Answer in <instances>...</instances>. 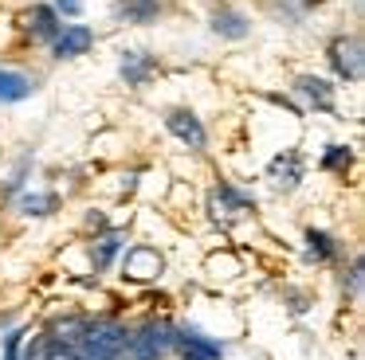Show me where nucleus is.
Here are the masks:
<instances>
[{
	"label": "nucleus",
	"instance_id": "f257e3e1",
	"mask_svg": "<svg viewBox=\"0 0 365 360\" xmlns=\"http://www.w3.org/2000/svg\"><path fill=\"white\" fill-rule=\"evenodd\" d=\"M130 333L118 321H83V333L75 341V356L79 360H122L126 356Z\"/></svg>",
	"mask_w": 365,
	"mask_h": 360
},
{
	"label": "nucleus",
	"instance_id": "f03ea898",
	"mask_svg": "<svg viewBox=\"0 0 365 360\" xmlns=\"http://www.w3.org/2000/svg\"><path fill=\"white\" fill-rule=\"evenodd\" d=\"M173 344H177V337L169 325H145L138 337L126 341V349H130V360H161Z\"/></svg>",
	"mask_w": 365,
	"mask_h": 360
},
{
	"label": "nucleus",
	"instance_id": "7ed1b4c3",
	"mask_svg": "<svg viewBox=\"0 0 365 360\" xmlns=\"http://www.w3.org/2000/svg\"><path fill=\"white\" fill-rule=\"evenodd\" d=\"M91 43H95V31L87 23H63L51 39V51H56V59H79L91 51Z\"/></svg>",
	"mask_w": 365,
	"mask_h": 360
},
{
	"label": "nucleus",
	"instance_id": "20e7f679",
	"mask_svg": "<svg viewBox=\"0 0 365 360\" xmlns=\"http://www.w3.org/2000/svg\"><path fill=\"white\" fill-rule=\"evenodd\" d=\"M165 125H169V133H173L177 141H185L189 149L208 145V133H205V125H200V117L192 114V110H173V114L165 117Z\"/></svg>",
	"mask_w": 365,
	"mask_h": 360
},
{
	"label": "nucleus",
	"instance_id": "39448f33",
	"mask_svg": "<svg viewBox=\"0 0 365 360\" xmlns=\"http://www.w3.org/2000/svg\"><path fill=\"white\" fill-rule=\"evenodd\" d=\"M330 59H334V67H338L341 78H349V83L361 78V43H357L354 36H349V39H334Z\"/></svg>",
	"mask_w": 365,
	"mask_h": 360
},
{
	"label": "nucleus",
	"instance_id": "423d86ee",
	"mask_svg": "<svg viewBox=\"0 0 365 360\" xmlns=\"http://www.w3.org/2000/svg\"><path fill=\"white\" fill-rule=\"evenodd\" d=\"M36 94V78L20 75V70L12 67H0V102L9 106V102H24Z\"/></svg>",
	"mask_w": 365,
	"mask_h": 360
},
{
	"label": "nucleus",
	"instance_id": "0eeeda50",
	"mask_svg": "<svg viewBox=\"0 0 365 360\" xmlns=\"http://www.w3.org/2000/svg\"><path fill=\"white\" fill-rule=\"evenodd\" d=\"M158 270H161L158 250H150V247H134V250L126 255V274H130V278H153Z\"/></svg>",
	"mask_w": 365,
	"mask_h": 360
},
{
	"label": "nucleus",
	"instance_id": "6e6552de",
	"mask_svg": "<svg viewBox=\"0 0 365 360\" xmlns=\"http://www.w3.org/2000/svg\"><path fill=\"white\" fill-rule=\"evenodd\" d=\"M63 28V23H59V12L56 8H32V12H28V31H32L36 39H56V31Z\"/></svg>",
	"mask_w": 365,
	"mask_h": 360
},
{
	"label": "nucleus",
	"instance_id": "1a4fd4ad",
	"mask_svg": "<svg viewBox=\"0 0 365 360\" xmlns=\"http://www.w3.org/2000/svg\"><path fill=\"white\" fill-rule=\"evenodd\" d=\"M177 341H181L185 352H192L197 360H220V344H216V341H205V337L192 333V329H181V333H177Z\"/></svg>",
	"mask_w": 365,
	"mask_h": 360
},
{
	"label": "nucleus",
	"instance_id": "9d476101",
	"mask_svg": "<svg viewBox=\"0 0 365 360\" xmlns=\"http://www.w3.org/2000/svg\"><path fill=\"white\" fill-rule=\"evenodd\" d=\"M212 28L220 31V36H228V39H244L247 36V20L236 12V8H220V12L212 16Z\"/></svg>",
	"mask_w": 365,
	"mask_h": 360
},
{
	"label": "nucleus",
	"instance_id": "9b49d317",
	"mask_svg": "<svg viewBox=\"0 0 365 360\" xmlns=\"http://www.w3.org/2000/svg\"><path fill=\"white\" fill-rule=\"evenodd\" d=\"M150 70H153V59H150L145 51H130L126 59H122V75H126L130 86H142Z\"/></svg>",
	"mask_w": 365,
	"mask_h": 360
},
{
	"label": "nucleus",
	"instance_id": "f8f14e48",
	"mask_svg": "<svg viewBox=\"0 0 365 360\" xmlns=\"http://www.w3.org/2000/svg\"><path fill=\"white\" fill-rule=\"evenodd\" d=\"M299 90L307 94L314 106H322V110L334 106V90H330V83H322V78H299Z\"/></svg>",
	"mask_w": 365,
	"mask_h": 360
},
{
	"label": "nucleus",
	"instance_id": "ddd939ff",
	"mask_svg": "<svg viewBox=\"0 0 365 360\" xmlns=\"http://www.w3.org/2000/svg\"><path fill=\"white\" fill-rule=\"evenodd\" d=\"M28 360H79V356H75V349H67L63 341H56V337H48L40 352H28Z\"/></svg>",
	"mask_w": 365,
	"mask_h": 360
},
{
	"label": "nucleus",
	"instance_id": "4468645a",
	"mask_svg": "<svg viewBox=\"0 0 365 360\" xmlns=\"http://www.w3.org/2000/svg\"><path fill=\"white\" fill-rule=\"evenodd\" d=\"M158 0H130L126 4V20H138V23H145V20H153L158 16Z\"/></svg>",
	"mask_w": 365,
	"mask_h": 360
},
{
	"label": "nucleus",
	"instance_id": "2eb2a0df",
	"mask_svg": "<svg viewBox=\"0 0 365 360\" xmlns=\"http://www.w3.org/2000/svg\"><path fill=\"white\" fill-rule=\"evenodd\" d=\"M307 243H310V258H330L334 255V239L326 231H307Z\"/></svg>",
	"mask_w": 365,
	"mask_h": 360
},
{
	"label": "nucleus",
	"instance_id": "dca6fc26",
	"mask_svg": "<svg viewBox=\"0 0 365 360\" xmlns=\"http://www.w3.org/2000/svg\"><path fill=\"white\" fill-rule=\"evenodd\" d=\"M118 247H122V235H118V231H110V235H106L103 243H98V255H95V266H106V263H110L114 255H118Z\"/></svg>",
	"mask_w": 365,
	"mask_h": 360
},
{
	"label": "nucleus",
	"instance_id": "f3484780",
	"mask_svg": "<svg viewBox=\"0 0 365 360\" xmlns=\"http://www.w3.org/2000/svg\"><path fill=\"white\" fill-rule=\"evenodd\" d=\"M51 203H56L51 196H28L24 208H28V216H40V208H51Z\"/></svg>",
	"mask_w": 365,
	"mask_h": 360
},
{
	"label": "nucleus",
	"instance_id": "a211bd4d",
	"mask_svg": "<svg viewBox=\"0 0 365 360\" xmlns=\"http://www.w3.org/2000/svg\"><path fill=\"white\" fill-rule=\"evenodd\" d=\"M330 149H334V153H326V169H338L341 161L349 164V153H346V149H341V145H330Z\"/></svg>",
	"mask_w": 365,
	"mask_h": 360
},
{
	"label": "nucleus",
	"instance_id": "6ab92c4d",
	"mask_svg": "<svg viewBox=\"0 0 365 360\" xmlns=\"http://www.w3.org/2000/svg\"><path fill=\"white\" fill-rule=\"evenodd\" d=\"M56 8H59V12H67V16H79L83 12V0H56Z\"/></svg>",
	"mask_w": 365,
	"mask_h": 360
},
{
	"label": "nucleus",
	"instance_id": "aec40b11",
	"mask_svg": "<svg viewBox=\"0 0 365 360\" xmlns=\"http://www.w3.org/2000/svg\"><path fill=\"white\" fill-rule=\"evenodd\" d=\"M16 349H20V333H12L9 341H4V360H20Z\"/></svg>",
	"mask_w": 365,
	"mask_h": 360
}]
</instances>
